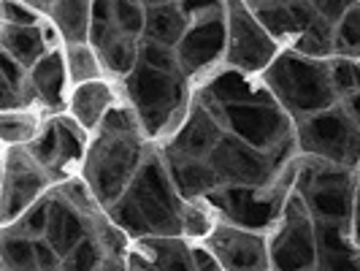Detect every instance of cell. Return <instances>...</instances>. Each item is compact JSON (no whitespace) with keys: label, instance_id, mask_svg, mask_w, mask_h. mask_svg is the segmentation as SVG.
<instances>
[{"label":"cell","instance_id":"39","mask_svg":"<svg viewBox=\"0 0 360 271\" xmlns=\"http://www.w3.org/2000/svg\"><path fill=\"white\" fill-rule=\"evenodd\" d=\"M311 6H314V11L320 14L323 19L328 22H339L344 17V11L349 8V6H355L358 0H309Z\"/></svg>","mask_w":360,"mask_h":271},{"label":"cell","instance_id":"24","mask_svg":"<svg viewBox=\"0 0 360 271\" xmlns=\"http://www.w3.org/2000/svg\"><path fill=\"white\" fill-rule=\"evenodd\" d=\"M187 27H190V19L181 11L179 0H160V3H152L146 8L144 36L152 41L176 46L187 33Z\"/></svg>","mask_w":360,"mask_h":271},{"label":"cell","instance_id":"23","mask_svg":"<svg viewBox=\"0 0 360 271\" xmlns=\"http://www.w3.org/2000/svg\"><path fill=\"white\" fill-rule=\"evenodd\" d=\"M162 158H165L171 179H174V184H176V190H179V196L184 201L206 198L212 190H217L222 184V179L217 177V171L209 165V160L184 158V155L168 152V149H162Z\"/></svg>","mask_w":360,"mask_h":271},{"label":"cell","instance_id":"31","mask_svg":"<svg viewBox=\"0 0 360 271\" xmlns=\"http://www.w3.org/2000/svg\"><path fill=\"white\" fill-rule=\"evenodd\" d=\"M217 212L212 209V203L206 198L184 201L181 209V236H187L190 241H200L212 234V228L217 225Z\"/></svg>","mask_w":360,"mask_h":271},{"label":"cell","instance_id":"21","mask_svg":"<svg viewBox=\"0 0 360 271\" xmlns=\"http://www.w3.org/2000/svg\"><path fill=\"white\" fill-rule=\"evenodd\" d=\"M252 11L276 41H295L320 17L309 0H271L255 6Z\"/></svg>","mask_w":360,"mask_h":271},{"label":"cell","instance_id":"33","mask_svg":"<svg viewBox=\"0 0 360 271\" xmlns=\"http://www.w3.org/2000/svg\"><path fill=\"white\" fill-rule=\"evenodd\" d=\"M46 225H49V193H46L44 198H38L36 203H33L22 217H17L11 225H3V231L38 239V236L46 234Z\"/></svg>","mask_w":360,"mask_h":271},{"label":"cell","instance_id":"17","mask_svg":"<svg viewBox=\"0 0 360 271\" xmlns=\"http://www.w3.org/2000/svg\"><path fill=\"white\" fill-rule=\"evenodd\" d=\"M30 84L38 95V103L49 114L68 111V95H71V76L65 63V49L54 46L30 68Z\"/></svg>","mask_w":360,"mask_h":271},{"label":"cell","instance_id":"37","mask_svg":"<svg viewBox=\"0 0 360 271\" xmlns=\"http://www.w3.org/2000/svg\"><path fill=\"white\" fill-rule=\"evenodd\" d=\"M0 8H3V22H8V25H38L46 17L25 0H3Z\"/></svg>","mask_w":360,"mask_h":271},{"label":"cell","instance_id":"26","mask_svg":"<svg viewBox=\"0 0 360 271\" xmlns=\"http://www.w3.org/2000/svg\"><path fill=\"white\" fill-rule=\"evenodd\" d=\"M49 111L41 108H11L0 114V139L3 146L30 144L41 133V127L46 122Z\"/></svg>","mask_w":360,"mask_h":271},{"label":"cell","instance_id":"27","mask_svg":"<svg viewBox=\"0 0 360 271\" xmlns=\"http://www.w3.org/2000/svg\"><path fill=\"white\" fill-rule=\"evenodd\" d=\"M63 49H65V63H68L71 87H73V84H84V82L103 79V76H106V68H103L101 52L92 46L90 41H73V44H63Z\"/></svg>","mask_w":360,"mask_h":271},{"label":"cell","instance_id":"36","mask_svg":"<svg viewBox=\"0 0 360 271\" xmlns=\"http://www.w3.org/2000/svg\"><path fill=\"white\" fill-rule=\"evenodd\" d=\"M330 71H333V84L339 90V98H344L347 92L358 90V73H355V60L349 57H330Z\"/></svg>","mask_w":360,"mask_h":271},{"label":"cell","instance_id":"8","mask_svg":"<svg viewBox=\"0 0 360 271\" xmlns=\"http://www.w3.org/2000/svg\"><path fill=\"white\" fill-rule=\"evenodd\" d=\"M90 136V130H84L68 111H60V114H49L41 133L25 146L46 168L54 184H60V182L73 179L82 174Z\"/></svg>","mask_w":360,"mask_h":271},{"label":"cell","instance_id":"20","mask_svg":"<svg viewBox=\"0 0 360 271\" xmlns=\"http://www.w3.org/2000/svg\"><path fill=\"white\" fill-rule=\"evenodd\" d=\"M314 239H317V269L360 271V244L352 239L349 225L314 220Z\"/></svg>","mask_w":360,"mask_h":271},{"label":"cell","instance_id":"12","mask_svg":"<svg viewBox=\"0 0 360 271\" xmlns=\"http://www.w3.org/2000/svg\"><path fill=\"white\" fill-rule=\"evenodd\" d=\"M209 165L217 171L222 184H271L279 179L282 168L288 163H279L266 152L255 149L244 139L225 130V136L217 141L212 155L206 158Z\"/></svg>","mask_w":360,"mask_h":271},{"label":"cell","instance_id":"19","mask_svg":"<svg viewBox=\"0 0 360 271\" xmlns=\"http://www.w3.org/2000/svg\"><path fill=\"white\" fill-rule=\"evenodd\" d=\"M122 101V90H117L114 82L103 79H92L84 84H73L68 95V114L84 130L95 133L101 122L106 120V114Z\"/></svg>","mask_w":360,"mask_h":271},{"label":"cell","instance_id":"10","mask_svg":"<svg viewBox=\"0 0 360 271\" xmlns=\"http://www.w3.org/2000/svg\"><path fill=\"white\" fill-rule=\"evenodd\" d=\"M228 52L225 65L247 73H263L279 54V41L260 25L247 0H225Z\"/></svg>","mask_w":360,"mask_h":271},{"label":"cell","instance_id":"3","mask_svg":"<svg viewBox=\"0 0 360 271\" xmlns=\"http://www.w3.org/2000/svg\"><path fill=\"white\" fill-rule=\"evenodd\" d=\"M190 79L184 73H168L152 68L139 60V65L120 79V90L130 106L136 108L146 136L152 141H165L176 133L187 108L193 103Z\"/></svg>","mask_w":360,"mask_h":271},{"label":"cell","instance_id":"35","mask_svg":"<svg viewBox=\"0 0 360 271\" xmlns=\"http://www.w3.org/2000/svg\"><path fill=\"white\" fill-rule=\"evenodd\" d=\"M141 63L152 65V68H160V71H168V73H184L181 71L179 54H176V46L152 41V38H146L144 44H141Z\"/></svg>","mask_w":360,"mask_h":271},{"label":"cell","instance_id":"2","mask_svg":"<svg viewBox=\"0 0 360 271\" xmlns=\"http://www.w3.org/2000/svg\"><path fill=\"white\" fill-rule=\"evenodd\" d=\"M181 209L184 198L171 179L162 152L149 146L139 174L127 184L125 196L108 206V215L130 239L181 236Z\"/></svg>","mask_w":360,"mask_h":271},{"label":"cell","instance_id":"29","mask_svg":"<svg viewBox=\"0 0 360 271\" xmlns=\"http://www.w3.org/2000/svg\"><path fill=\"white\" fill-rule=\"evenodd\" d=\"M333 36H336V25L328 22V19L317 17L301 36L292 41V49L307 57H320V60H328L336 54V46H333Z\"/></svg>","mask_w":360,"mask_h":271},{"label":"cell","instance_id":"34","mask_svg":"<svg viewBox=\"0 0 360 271\" xmlns=\"http://www.w3.org/2000/svg\"><path fill=\"white\" fill-rule=\"evenodd\" d=\"M114 25L122 36L139 38L146 27V8L141 0H114Z\"/></svg>","mask_w":360,"mask_h":271},{"label":"cell","instance_id":"25","mask_svg":"<svg viewBox=\"0 0 360 271\" xmlns=\"http://www.w3.org/2000/svg\"><path fill=\"white\" fill-rule=\"evenodd\" d=\"M49 19L65 44L90 41L92 27V0H54Z\"/></svg>","mask_w":360,"mask_h":271},{"label":"cell","instance_id":"40","mask_svg":"<svg viewBox=\"0 0 360 271\" xmlns=\"http://www.w3.org/2000/svg\"><path fill=\"white\" fill-rule=\"evenodd\" d=\"M342 106L349 111V117L358 122V127H360V90H352V92H347L342 98Z\"/></svg>","mask_w":360,"mask_h":271},{"label":"cell","instance_id":"7","mask_svg":"<svg viewBox=\"0 0 360 271\" xmlns=\"http://www.w3.org/2000/svg\"><path fill=\"white\" fill-rule=\"evenodd\" d=\"M295 139L304 155H317L323 160L360 168V127L342 106V101L325 111L298 120Z\"/></svg>","mask_w":360,"mask_h":271},{"label":"cell","instance_id":"18","mask_svg":"<svg viewBox=\"0 0 360 271\" xmlns=\"http://www.w3.org/2000/svg\"><path fill=\"white\" fill-rule=\"evenodd\" d=\"M0 41H3V52L17 57L19 63L27 65V68H33L49 49L65 44L52 19L38 22V25H8V22H3Z\"/></svg>","mask_w":360,"mask_h":271},{"label":"cell","instance_id":"43","mask_svg":"<svg viewBox=\"0 0 360 271\" xmlns=\"http://www.w3.org/2000/svg\"><path fill=\"white\" fill-rule=\"evenodd\" d=\"M260 3H271V0H247V6L255 8V6H260Z\"/></svg>","mask_w":360,"mask_h":271},{"label":"cell","instance_id":"28","mask_svg":"<svg viewBox=\"0 0 360 271\" xmlns=\"http://www.w3.org/2000/svg\"><path fill=\"white\" fill-rule=\"evenodd\" d=\"M98 52H101V60H103V68L108 76L125 79L141 60V44H136V38L130 36H117L108 44H103Z\"/></svg>","mask_w":360,"mask_h":271},{"label":"cell","instance_id":"41","mask_svg":"<svg viewBox=\"0 0 360 271\" xmlns=\"http://www.w3.org/2000/svg\"><path fill=\"white\" fill-rule=\"evenodd\" d=\"M349 231H352V239L360 244V179H358V187H355V206H352V222H349Z\"/></svg>","mask_w":360,"mask_h":271},{"label":"cell","instance_id":"4","mask_svg":"<svg viewBox=\"0 0 360 271\" xmlns=\"http://www.w3.org/2000/svg\"><path fill=\"white\" fill-rule=\"evenodd\" d=\"M263 82L276 98V103L298 122L317 111L336 106L342 98L333 84L330 57H307L295 52H279L276 60L263 71Z\"/></svg>","mask_w":360,"mask_h":271},{"label":"cell","instance_id":"22","mask_svg":"<svg viewBox=\"0 0 360 271\" xmlns=\"http://www.w3.org/2000/svg\"><path fill=\"white\" fill-rule=\"evenodd\" d=\"M255 73L238 71L225 65V71L209 73V79L203 82L195 95H200L203 101H212V103H247V101H276L271 90L263 84H257L252 79Z\"/></svg>","mask_w":360,"mask_h":271},{"label":"cell","instance_id":"32","mask_svg":"<svg viewBox=\"0 0 360 271\" xmlns=\"http://www.w3.org/2000/svg\"><path fill=\"white\" fill-rule=\"evenodd\" d=\"M333 46H336V54H339V57L360 60V3L349 6V8L344 11V17L336 22Z\"/></svg>","mask_w":360,"mask_h":271},{"label":"cell","instance_id":"1","mask_svg":"<svg viewBox=\"0 0 360 271\" xmlns=\"http://www.w3.org/2000/svg\"><path fill=\"white\" fill-rule=\"evenodd\" d=\"M152 144L155 141L146 136L136 108L122 98L90 136L79 174L90 184L92 196L103 209L114 206L125 196L127 184L139 174Z\"/></svg>","mask_w":360,"mask_h":271},{"label":"cell","instance_id":"30","mask_svg":"<svg viewBox=\"0 0 360 271\" xmlns=\"http://www.w3.org/2000/svg\"><path fill=\"white\" fill-rule=\"evenodd\" d=\"M0 266H3L6 271L38 269L36 239L0 231Z\"/></svg>","mask_w":360,"mask_h":271},{"label":"cell","instance_id":"13","mask_svg":"<svg viewBox=\"0 0 360 271\" xmlns=\"http://www.w3.org/2000/svg\"><path fill=\"white\" fill-rule=\"evenodd\" d=\"M214 258L219 260V269L231 271H266L271 269L269 236L263 231L241 228L228 220H217L212 234L200 239Z\"/></svg>","mask_w":360,"mask_h":271},{"label":"cell","instance_id":"42","mask_svg":"<svg viewBox=\"0 0 360 271\" xmlns=\"http://www.w3.org/2000/svg\"><path fill=\"white\" fill-rule=\"evenodd\" d=\"M25 3H30L33 8H38V11L46 14V17H49V11H52V6H54V0H25Z\"/></svg>","mask_w":360,"mask_h":271},{"label":"cell","instance_id":"6","mask_svg":"<svg viewBox=\"0 0 360 271\" xmlns=\"http://www.w3.org/2000/svg\"><path fill=\"white\" fill-rule=\"evenodd\" d=\"M212 103V101H209ZM228 133L244 139L255 149L266 152L279 163L295 158V120L276 101H247V103H214Z\"/></svg>","mask_w":360,"mask_h":271},{"label":"cell","instance_id":"11","mask_svg":"<svg viewBox=\"0 0 360 271\" xmlns=\"http://www.w3.org/2000/svg\"><path fill=\"white\" fill-rule=\"evenodd\" d=\"M52 187V177L30 155L27 146H6V152H3V206H0V222L11 225L38 198H44Z\"/></svg>","mask_w":360,"mask_h":271},{"label":"cell","instance_id":"44","mask_svg":"<svg viewBox=\"0 0 360 271\" xmlns=\"http://www.w3.org/2000/svg\"><path fill=\"white\" fill-rule=\"evenodd\" d=\"M355 73H358V90H360V60H355Z\"/></svg>","mask_w":360,"mask_h":271},{"label":"cell","instance_id":"5","mask_svg":"<svg viewBox=\"0 0 360 271\" xmlns=\"http://www.w3.org/2000/svg\"><path fill=\"white\" fill-rule=\"evenodd\" d=\"M360 179V168L339 165L323 160L317 155H298L295 160V190L304 196L314 220L328 222H352L355 206V187Z\"/></svg>","mask_w":360,"mask_h":271},{"label":"cell","instance_id":"16","mask_svg":"<svg viewBox=\"0 0 360 271\" xmlns=\"http://www.w3.org/2000/svg\"><path fill=\"white\" fill-rule=\"evenodd\" d=\"M127 269L195 271L193 241L187 236H139V239H130Z\"/></svg>","mask_w":360,"mask_h":271},{"label":"cell","instance_id":"9","mask_svg":"<svg viewBox=\"0 0 360 271\" xmlns=\"http://www.w3.org/2000/svg\"><path fill=\"white\" fill-rule=\"evenodd\" d=\"M271 269H317L314 217L304 196L292 187L276 225L269 231Z\"/></svg>","mask_w":360,"mask_h":271},{"label":"cell","instance_id":"14","mask_svg":"<svg viewBox=\"0 0 360 271\" xmlns=\"http://www.w3.org/2000/svg\"><path fill=\"white\" fill-rule=\"evenodd\" d=\"M225 52H228V17L225 14L190 22L184 38L176 44L181 71L187 79L209 76L214 71V65L225 63Z\"/></svg>","mask_w":360,"mask_h":271},{"label":"cell","instance_id":"15","mask_svg":"<svg viewBox=\"0 0 360 271\" xmlns=\"http://www.w3.org/2000/svg\"><path fill=\"white\" fill-rule=\"evenodd\" d=\"M222 136H225V125L217 114V106L195 95V101L190 103L176 133L165 139V149L184 155V158L206 160Z\"/></svg>","mask_w":360,"mask_h":271},{"label":"cell","instance_id":"38","mask_svg":"<svg viewBox=\"0 0 360 271\" xmlns=\"http://www.w3.org/2000/svg\"><path fill=\"white\" fill-rule=\"evenodd\" d=\"M179 6L190 22L225 14V0H179Z\"/></svg>","mask_w":360,"mask_h":271}]
</instances>
